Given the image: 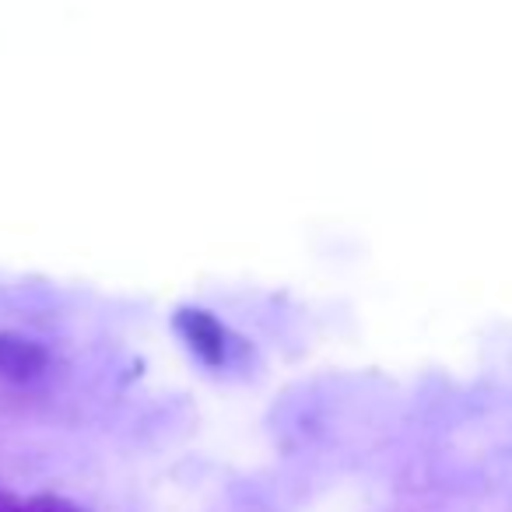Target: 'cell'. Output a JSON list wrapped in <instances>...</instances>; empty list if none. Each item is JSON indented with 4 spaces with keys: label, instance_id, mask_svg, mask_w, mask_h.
I'll use <instances>...</instances> for the list:
<instances>
[{
    "label": "cell",
    "instance_id": "obj_3",
    "mask_svg": "<svg viewBox=\"0 0 512 512\" xmlns=\"http://www.w3.org/2000/svg\"><path fill=\"white\" fill-rule=\"evenodd\" d=\"M18 512H81V509L60 495H36L25 505H18Z\"/></svg>",
    "mask_w": 512,
    "mask_h": 512
},
{
    "label": "cell",
    "instance_id": "obj_2",
    "mask_svg": "<svg viewBox=\"0 0 512 512\" xmlns=\"http://www.w3.org/2000/svg\"><path fill=\"white\" fill-rule=\"evenodd\" d=\"M50 365L46 348L22 334H0V379L4 383H32Z\"/></svg>",
    "mask_w": 512,
    "mask_h": 512
},
{
    "label": "cell",
    "instance_id": "obj_1",
    "mask_svg": "<svg viewBox=\"0 0 512 512\" xmlns=\"http://www.w3.org/2000/svg\"><path fill=\"white\" fill-rule=\"evenodd\" d=\"M172 327H176L179 341H183L207 369H221V365L232 358V348L239 344L235 334L218 320V316H211L207 309H197V306L179 309V313L172 316Z\"/></svg>",
    "mask_w": 512,
    "mask_h": 512
},
{
    "label": "cell",
    "instance_id": "obj_4",
    "mask_svg": "<svg viewBox=\"0 0 512 512\" xmlns=\"http://www.w3.org/2000/svg\"><path fill=\"white\" fill-rule=\"evenodd\" d=\"M0 512H18V509H11V505L4 502V498H0Z\"/></svg>",
    "mask_w": 512,
    "mask_h": 512
}]
</instances>
